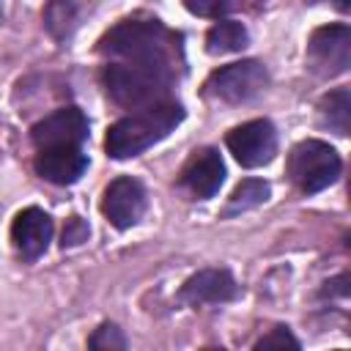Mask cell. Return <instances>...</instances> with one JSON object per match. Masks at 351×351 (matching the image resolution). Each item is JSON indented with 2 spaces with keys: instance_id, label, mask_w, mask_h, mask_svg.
<instances>
[{
  "instance_id": "6da1fadb",
  "label": "cell",
  "mask_w": 351,
  "mask_h": 351,
  "mask_svg": "<svg viewBox=\"0 0 351 351\" xmlns=\"http://www.w3.org/2000/svg\"><path fill=\"white\" fill-rule=\"evenodd\" d=\"M99 52L118 63H134L176 77L181 44L173 30L156 19H126L99 38Z\"/></svg>"
},
{
  "instance_id": "7a4b0ae2",
  "label": "cell",
  "mask_w": 351,
  "mask_h": 351,
  "mask_svg": "<svg viewBox=\"0 0 351 351\" xmlns=\"http://www.w3.org/2000/svg\"><path fill=\"white\" fill-rule=\"evenodd\" d=\"M181 121H184V107L178 101H165V104L145 107L134 115H126V118L115 121L107 129L104 148L112 159L137 156V154L148 151L154 143H159L162 137H167Z\"/></svg>"
},
{
  "instance_id": "3957f363",
  "label": "cell",
  "mask_w": 351,
  "mask_h": 351,
  "mask_svg": "<svg viewBox=\"0 0 351 351\" xmlns=\"http://www.w3.org/2000/svg\"><path fill=\"white\" fill-rule=\"evenodd\" d=\"M101 82L107 88V96L126 110H145L154 104L173 101L170 99L173 77L156 69H145L134 63H110L101 71Z\"/></svg>"
},
{
  "instance_id": "277c9868",
  "label": "cell",
  "mask_w": 351,
  "mask_h": 351,
  "mask_svg": "<svg viewBox=\"0 0 351 351\" xmlns=\"http://www.w3.org/2000/svg\"><path fill=\"white\" fill-rule=\"evenodd\" d=\"M340 156L337 151L324 140H302L291 148L288 156V176L302 192H321L340 176Z\"/></svg>"
},
{
  "instance_id": "5b68a950",
  "label": "cell",
  "mask_w": 351,
  "mask_h": 351,
  "mask_svg": "<svg viewBox=\"0 0 351 351\" xmlns=\"http://www.w3.org/2000/svg\"><path fill=\"white\" fill-rule=\"evenodd\" d=\"M269 82V74L263 69V63L258 60H239L230 66L217 69L208 80H206V96L219 99V101H230V104H241L255 99Z\"/></svg>"
},
{
  "instance_id": "8992f818",
  "label": "cell",
  "mask_w": 351,
  "mask_h": 351,
  "mask_svg": "<svg viewBox=\"0 0 351 351\" xmlns=\"http://www.w3.org/2000/svg\"><path fill=\"white\" fill-rule=\"evenodd\" d=\"M225 143L236 156V162L244 167H261L271 162V156L277 154V132L266 118H255L230 129Z\"/></svg>"
},
{
  "instance_id": "52a82bcc",
  "label": "cell",
  "mask_w": 351,
  "mask_h": 351,
  "mask_svg": "<svg viewBox=\"0 0 351 351\" xmlns=\"http://www.w3.org/2000/svg\"><path fill=\"white\" fill-rule=\"evenodd\" d=\"M310 66L324 77H337L351 66V30L346 25H326L310 36Z\"/></svg>"
},
{
  "instance_id": "ba28073f",
  "label": "cell",
  "mask_w": 351,
  "mask_h": 351,
  "mask_svg": "<svg viewBox=\"0 0 351 351\" xmlns=\"http://www.w3.org/2000/svg\"><path fill=\"white\" fill-rule=\"evenodd\" d=\"M30 140H33L36 148L82 145L88 140V118L80 107H60L52 115L33 123Z\"/></svg>"
},
{
  "instance_id": "9c48e42d",
  "label": "cell",
  "mask_w": 351,
  "mask_h": 351,
  "mask_svg": "<svg viewBox=\"0 0 351 351\" xmlns=\"http://www.w3.org/2000/svg\"><path fill=\"white\" fill-rule=\"evenodd\" d=\"M101 211L110 219V225L115 228H132L134 222H140L143 211H145V189L137 178L132 176H121L115 181H110V186L104 189L101 197Z\"/></svg>"
},
{
  "instance_id": "30bf717a",
  "label": "cell",
  "mask_w": 351,
  "mask_h": 351,
  "mask_svg": "<svg viewBox=\"0 0 351 351\" xmlns=\"http://www.w3.org/2000/svg\"><path fill=\"white\" fill-rule=\"evenodd\" d=\"M222 181H225V165L219 159V151L214 148H197L181 170V186L200 200L217 195Z\"/></svg>"
},
{
  "instance_id": "8fae6325",
  "label": "cell",
  "mask_w": 351,
  "mask_h": 351,
  "mask_svg": "<svg viewBox=\"0 0 351 351\" xmlns=\"http://www.w3.org/2000/svg\"><path fill=\"white\" fill-rule=\"evenodd\" d=\"M52 219L47 211L30 206V208H22L16 217H14V225H11V241L16 247V252L27 261H36L38 255L47 252L49 241H52Z\"/></svg>"
},
{
  "instance_id": "7c38bea8",
  "label": "cell",
  "mask_w": 351,
  "mask_h": 351,
  "mask_svg": "<svg viewBox=\"0 0 351 351\" xmlns=\"http://www.w3.org/2000/svg\"><path fill=\"white\" fill-rule=\"evenodd\" d=\"M36 173L58 186L74 184L80 181V176L88 170V156L80 151V145H55V148H38L36 162H33Z\"/></svg>"
},
{
  "instance_id": "4fadbf2b",
  "label": "cell",
  "mask_w": 351,
  "mask_h": 351,
  "mask_svg": "<svg viewBox=\"0 0 351 351\" xmlns=\"http://www.w3.org/2000/svg\"><path fill=\"white\" fill-rule=\"evenodd\" d=\"M239 296V285L228 269H203L181 285V299L186 304H222Z\"/></svg>"
},
{
  "instance_id": "5bb4252c",
  "label": "cell",
  "mask_w": 351,
  "mask_h": 351,
  "mask_svg": "<svg viewBox=\"0 0 351 351\" xmlns=\"http://www.w3.org/2000/svg\"><path fill=\"white\" fill-rule=\"evenodd\" d=\"M318 118H321V126L346 137L348 134V121H351V93H348V88L329 90L318 101Z\"/></svg>"
},
{
  "instance_id": "9a60e30c",
  "label": "cell",
  "mask_w": 351,
  "mask_h": 351,
  "mask_svg": "<svg viewBox=\"0 0 351 351\" xmlns=\"http://www.w3.org/2000/svg\"><path fill=\"white\" fill-rule=\"evenodd\" d=\"M250 44V33L241 22L236 19H219L208 33H206V49L211 55H228L239 52Z\"/></svg>"
},
{
  "instance_id": "2e32d148",
  "label": "cell",
  "mask_w": 351,
  "mask_h": 351,
  "mask_svg": "<svg viewBox=\"0 0 351 351\" xmlns=\"http://www.w3.org/2000/svg\"><path fill=\"white\" fill-rule=\"evenodd\" d=\"M269 200V184L261 181V178H244L241 184H236V189L230 192L228 197V206H225V217H233V214H241V211H250V208H258L261 203Z\"/></svg>"
},
{
  "instance_id": "e0dca14e",
  "label": "cell",
  "mask_w": 351,
  "mask_h": 351,
  "mask_svg": "<svg viewBox=\"0 0 351 351\" xmlns=\"http://www.w3.org/2000/svg\"><path fill=\"white\" fill-rule=\"evenodd\" d=\"M77 16H80L77 0H49V5L44 11V25L52 33V38L63 41L77 27Z\"/></svg>"
},
{
  "instance_id": "ac0fdd59",
  "label": "cell",
  "mask_w": 351,
  "mask_h": 351,
  "mask_svg": "<svg viewBox=\"0 0 351 351\" xmlns=\"http://www.w3.org/2000/svg\"><path fill=\"white\" fill-rule=\"evenodd\" d=\"M88 346L96 348V351H123V348H126V337H123V332H121L115 324H101V326L90 335Z\"/></svg>"
},
{
  "instance_id": "d6986e66",
  "label": "cell",
  "mask_w": 351,
  "mask_h": 351,
  "mask_svg": "<svg viewBox=\"0 0 351 351\" xmlns=\"http://www.w3.org/2000/svg\"><path fill=\"white\" fill-rule=\"evenodd\" d=\"M255 348H258V351H263V348H299V340H296L285 326H277V329H271L269 335H263V337L255 343Z\"/></svg>"
},
{
  "instance_id": "ffe728a7",
  "label": "cell",
  "mask_w": 351,
  "mask_h": 351,
  "mask_svg": "<svg viewBox=\"0 0 351 351\" xmlns=\"http://www.w3.org/2000/svg\"><path fill=\"white\" fill-rule=\"evenodd\" d=\"M184 5L197 16H222L233 3L230 0H184Z\"/></svg>"
},
{
  "instance_id": "44dd1931",
  "label": "cell",
  "mask_w": 351,
  "mask_h": 351,
  "mask_svg": "<svg viewBox=\"0 0 351 351\" xmlns=\"http://www.w3.org/2000/svg\"><path fill=\"white\" fill-rule=\"evenodd\" d=\"M88 239V225L80 219V217H71L69 222H66V228H63V247H77V244H82Z\"/></svg>"
},
{
  "instance_id": "7402d4cb",
  "label": "cell",
  "mask_w": 351,
  "mask_h": 351,
  "mask_svg": "<svg viewBox=\"0 0 351 351\" xmlns=\"http://www.w3.org/2000/svg\"><path fill=\"white\" fill-rule=\"evenodd\" d=\"M337 5H340V11H348V0H337Z\"/></svg>"
}]
</instances>
